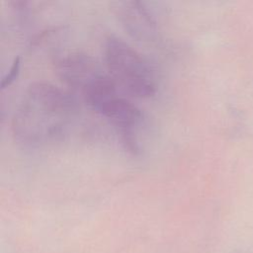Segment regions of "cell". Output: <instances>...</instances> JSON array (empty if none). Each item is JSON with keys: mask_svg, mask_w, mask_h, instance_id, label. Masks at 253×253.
<instances>
[{"mask_svg": "<svg viewBox=\"0 0 253 253\" xmlns=\"http://www.w3.org/2000/svg\"><path fill=\"white\" fill-rule=\"evenodd\" d=\"M74 113L69 94L47 82H35L26 90L16 109L11 130L15 141L37 148L58 140Z\"/></svg>", "mask_w": 253, "mask_h": 253, "instance_id": "cell-1", "label": "cell"}, {"mask_svg": "<svg viewBox=\"0 0 253 253\" xmlns=\"http://www.w3.org/2000/svg\"><path fill=\"white\" fill-rule=\"evenodd\" d=\"M85 103L114 127L126 150L137 154L139 131L143 124L141 110L123 94L111 77L101 79L85 97Z\"/></svg>", "mask_w": 253, "mask_h": 253, "instance_id": "cell-2", "label": "cell"}, {"mask_svg": "<svg viewBox=\"0 0 253 253\" xmlns=\"http://www.w3.org/2000/svg\"><path fill=\"white\" fill-rule=\"evenodd\" d=\"M104 59L108 75L127 97L145 99L156 93V82L148 61L123 40L106 39Z\"/></svg>", "mask_w": 253, "mask_h": 253, "instance_id": "cell-3", "label": "cell"}, {"mask_svg": "<svg viewBox=\"0 0 253 253\" xmlns=\"http://www.w3.org/2000/svg\"><path fill=\"white\" fill-rule=\"evenodd\" d=\"M112 11L127 34L136 41L152 42L157 38L156 21L143 2H113Z\"/></svg>", "mask_w": 253, "mask_h": 253, "instance_id": "cell-4", "label": "cell"}, {"mask_svg": "<svg viewBox=\"0 0 253 253\" xmlns=\"http://www.w3.org/2000/svg\"><path fill=\"white\" fill-rule=\"evenodd\" d=\"M55 71L59 79L78 95L104 73L91 56L81 52L60 57L55 62Z\"/></svg>", "mask_w": 253, "mask_h": 253, "instance_id": "cell-5", "label": "cell"}, {"mask_svg": "<svg viewBox=\"0 0 253 253\" xmlns=\"http://www.w3.org/2000/svg\"><path fill=\"white\" fill-rule=\"evenodd\" d=\"M18 69H19V59H17V60L14 62V64H13V66H12V68H11V71H10L9 75L3 80V82H2V88H4L6 85H9V84L14 80L15 75L18 73Z\"/></svg>", "mask_w": 253, "mask_h": 253, "instance_id": "cell-6", "label": "cell"}]
</instances>
